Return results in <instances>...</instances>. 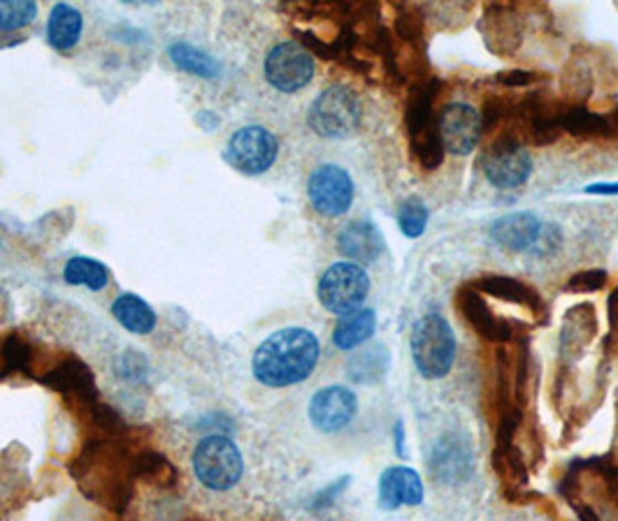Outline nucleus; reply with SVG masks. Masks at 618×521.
Instances as JSON below:
<instances>
[{
	"label": "nucleus",
	"mask_w": 618,
	"mask_h": 521,
	"mask_svg": "<svg viewBox=\"0 0 618 521\" xmlns=\"http://www.w3.org/2000/svg\"><path fill=\"white\" fill-rule=\"evenodd\" d=\"M531 172L533 158L514 135L497 137L484 156V174L500 191L523 185Z\"/></svg>",
	"instance_id": "7"
},
{
	"label": "nucleus",
	"mask_w": 618,
	"mask_h": 521,
	"mask_svg": "<svg viewBox=\"0 0 618 521\" xmlns=\"http://www.w3.org/2000/svg\"><path fill=\"white\" fill-rule=\"evenodd\" d=\"M388 369V352L384 345H370L354 354L349 362V375L356 383H375Z\"/></svg>",
	"instance_id": "26"
},
{
	"label": "nucleus",
	"mask_w": 618,
	"mask_h": 521,
	"mask_svg": "<svg viewBox=\"0 0 618 521\" xmlns=\"http://www.w3.org/2000/svg\"><path fill=\"white\" fill-rule=\"evenodd\" d=\"M479 295H491L495 299L519 304L523 309H528L533 316L542 318L544 316V301L542 297L525 283L510 278V276H484L479 278L472 286Z\"/></svg>",
	"instance_id": "17"
},
{
	"label": "nucleus",
	"mask_w": 618,
	"mask_h": 521,
	"mask_svg": "<svg viewBox=\"0 0 618 521\" xmlns=\"http://www.w3.org/2000/svg\"><path fill=\"white\" fill-rule=\"evenodd\" d=\"M112 316L117 318V322L133 331V334H151L156 327V313L151 306L133 293L119 295L112 304Z\"/></svg>",
	"instance_id": "21"
},
{
	"label": "nucleus",
	"mask_w": 618,
	"mask_h": 521,
	"mask_svg": "<svg viewBox=\"0 0 618 521\" xmlns=\"http://www.w3.org/2000/svg\"><path fill=\"white\" fill-rule=\"evenodd\" d=\"M316 337L303 327H286L270 334L251 358V371L265 387H291L307 381L318 364Z\"/></svg>",
	"instance_id": "1"
},
{
	"label": "nucleus",
	"mask_w": 618,
	"mask_h": 521,
	"mask_svg": "<svg viewBox=\"0 0 618 521\" xmlns=\"http://www.w3.org/2000/svg\"><path fill=\"white\" fill-rule=\"evenodd\" d=\"M607 286V272L605 269H586L582 274H575L565 286V293H575V295H588V293H598Z\"/></svg>",
	"instance_id": "30"
},
{
	"label": "nucleus",
	"mask_w": 618,
	"mask_h": 521,
	"mask_svg": "<svg viewBox=\"0 0 618 521\" xmlns=\"http://www.w3.org/2000/svg\"><path fill=\"white\" fill-rule=\"evenodd\" d=\"M377 329V316L373 309H360L349 316H342L333 329V343L339 350H354L370 341Z\"/></svg>",
	"instance_id": "22"
},
{
	"label": "nucleus",
	"mask_w": 618,
	"mask_h": 521,
	"mask_svg": "<svg viewBox=\"0 0 618 521\" xmlns=\"http://www.w3.org/2000/svg\"><path fill=\"white\" fill-rule=\"evenodd\" d=\"M598 322H595V311L590 304H582L569 309L565 316V325L561 331V352L563 358H579L586 345L593 341Z\"/></svg>",
	"instance_id": "18"
},
{
	"label": "nucleus",
	"mask_w": 618,
	"mask_h": 521,
	"mask_svg": "<svg viewBox=\"0 0 618 521\" xmlns=\"http://www.w3.org/2000/svg\"><path fill=\"white\" fill-rule=\"evenodd\" d=\"M193 470L202 487L212 491L233 489L244 472L240 447L226 436L202 438L193 453Z\"/></svg>",
	"instance_id": "3"
},
{
	"label": "nucleus",
	"mask_w": 618,
	"mask_h": 521,
	"mask_svg": "<svg viewBox=\"0 0 618 521\" xmlns=\"http://www.w3.org/2000/svg\"><path fill=\"white\" fill-rule=\"evenodd\" d=\"M370 293V278L360 265L354 263H337L328 267L318 280V301L326 311L335 316H349L360 311V306Z\"/></svg>",
	"instance_id": "5"
},
{
	"label": "nucleus",
	"mask_w": 618,
	"mask_h": 521,
	"mask_svg": "<svg viewBox=\"0 0 618 521\" xmlns=\"http://www.w3.org/2000/svg\"><path fill=\"white\" fill-rule=\"evenodd\" d=\"M314 77V59L297 42H282L272 46L265 59V79L282 93L305 88Z\"/></svg>",
	"instance_id": "8"
},
{
	"label": "nucleus",
	"mask_w": 618,
	"mask_h": 521,
	"mask_svg": "<svg viewBox=\"0 0 618 521\" xmlns=\"http://www.w3.org/2000/svg\"><path fill=\"white\" fill-rule=\"evenodd\" d=\"M472 445L465 438L444 436L430 461V472L440 482H461L472 472Z\"/></svg>",
	"instance_id": "14"
},
{
	"label": "nucleus",
	"mask_w": 618,
	"mask_h": 521,
	"mask_svg": "<svg viewBox=\"0 0 618 521\" xmlns=\"http://www.w3.org/2000/svg\"><path fill=\"white\" fill-rule=\"evenodd\" d=\"M411 360L428 381L444 378L455 360V337L451 325L440 313L419 318L411 329Z\"/></svg>",
	"instance_id": "2"
},
{
	"label": "nucleus",
	"mask_w": 618,
	"mask_h": 521,
	"mask_svg": "<svg viewBox=\"0 0 618 521\" xmlns=\"http://www.w3.org/2000/svg\"><path fill=\"white\" fill-rule=\"evenodd\" d=\"M347 482H349V478L339 480V482H335L333 487H328L326 491H322V493H318V496H316V506H314V508H326V506H331V503L335 501V496H337V493H342V491H345Z\"/></svg>",
	"instance_id": "32"
},
{
	"label": "nucleus",
	"mask_w": 618,
	"mask_h": 521,
	"mask_svg": "<svg viewBox=\"0 0 618 521\" xmlns=\"http://www.w3.org/2000/svg\"><path fill=\"white\" fill-rule=\"evenodd\" d=\"M84 31V17L77 8L59 3L52 8L48 19V40L56 52H67L80 42Z\"/></svg>",
	"instance_id": "19"
},
{
	"label": "nucleus",
	"mask_w": 618,
	"mask_h": 521,
	"mask_svg": "<svg viewBox=\"0 0 618 521\" xmlns=\"http://www.w3.org/2000/svg\"><path fill=\"white\" fill-rule=\"evenodd\" d=\"M339 253L356 265H370L384 253V236L368 221H354L337 234Z\"/></svg>",
	"instance_id": "15"
},
{
	"label": "nucleus",
	"mask_w": 618,
	"mask_h": 521,
	"mask_svg": "<svg viewBox=\"0 0 618 521\" xmlns=\"http://www.w3.org/2000/svg\"><path fill=\"white\" fill-rule=\"evenodd\" d=\"M398 225L400 232L409 240H417L426 232L428 225V206L419 198H409L398 206Z\"/></svg>",
	"instance_id": "29"
},
{
	"label": "nucleus",
	"mask_w": 618,
	"mask_h": 521,
	"mask_svg": "<svg viewBox=\"0 0 618 521\" xmlns=\"http://www.w3.org/2000/svg\"><path fill=\"white\" fill-rule=\"evenodd\" d=\"M438 130L444 151L453 156H468L482 137V114L465 103H451L438 116Z\"/></svg>",
	"instance_id": "10"
},
{
	"label": "nucleus",
	"mask_w": 618,
	"mask_h": 521,
	"mask_svg": "<svg viewBox=\"0 0 618 521\" xmlns=\"http://www.w3.org/2000/svg\"><path fill=\"white\" fill-rule=\"evenodd\" d=\"M542 234V223L533 213H510L491 225L493 242L507 251L533 248Z\"/></svg>",
	"instance_id": "16"
},
{
	"label": "nucleus",
	"mask_w": 618,
	"mask_h": 521,
	"mask_svg": "<svg viewBox=\"0 0 618 521\" xmlns=\"http://www.w3.org/2000/svg\"><path fill=\"white\" fill-rule=\"evenodd\" d=\"M358 411L356 394L347 387H324L318 390L312 401H310V422L314 424V429L324 434H335L354 419Z\"/></svg>",
	"instance_id": "11"
},
{
	"label": "nucleus",
	"mask_w": 618,
	"mask_h": 521,
	"mask_svg": "<svg viewBox=\"0 0 618 521\" xmlns=\"http://www.w3.org/2000/svg\"><path fill=\"white\" fill-rule=\"evenodd\" d=\"M588 195H618V183H595L586 188Z\"/></svg>",
	"instance_id": "35"
},
{
	"label": "nucleus",
	"mask_w": 618,
	"mask_h": 521,
	"mask_svg": "<svg viewBox=\"0 0 618 521\" xmlns=\"http://www.w3.org/2000/svg\"><path fill=\"white\" fill-rule=\"evenodd\" d=\"M168 56L179 70H185V73H191L202 79H214L221 73V65L214 56L198 50V46L189 42H172L168 46Z\"/></svg>",
	"instance_id": "23"
},
{
	"label": "nucleus",
	"mask_w": 618,
	"mask_h": 521,
	"mask_svg": "<svg viewBox=\"0 0 618 521\" xmlns=\"http://www.w3.org/2000/svg\"><path fill=\"white\" fill-rule=\"evenodd\" d=\"M280 153V141L263 126H244L228 139L223 158L233 170L247 177L268 172Z\"/></svg>",
	"instance_id": "6"
},
{
	"label": "nucleus",
	"mask_w": 618,
	"mask_h": 521,
	"mask_svg": "<svg viewBox=\"0 0 618 521\" xmlns=\"http://www.w3.org/2000/svg\"><path fill=\"white\" fill-rule=\"evenodd\" d=\"M458 311L465 318V322L476 331L479 337L491 343H507L512 341L514 331L507 320H500L486 299L479 295L474 288H463L458 293Z\"/></svg>",
	"instance_id": "12"
},
{
	"label": "nucleus",
	"mask_w": 618,
	"mask_h": 521,
	"mask_svg": "<svg viewBox=\"0 0 618 521\" xmlns=\"http://www.w3.org/2000/svg\"><path fill=\"white\" fill-rule=\"evenodd\" d=\"M444 145H442V137L438 130V124L430 126L426 132L411 137V156L417 158V162L421 164L423 170L432 172L438 170L442 160H444Z\"/></svg>",
	"instance_id": "27"
},
{
	"label": "nucleus",
	"mask_w": 618,
	"mask_h": 521,
	"mask_svg": "<svg viewBox=\"0 0 618 521\" xmlns=\"http://www.w3.org/2000/svg\"><path fill=\"white\" fill-rule=\"evenodd\" d=\"M307 195L322 216L337 219L347 213L354 202V181L347 170L337 168V164H322L307 181Z\"/></svg>",
	"instance_id": "9"
},
{
	"label": "nucleus",
	"mask_w": 618,
	"mask_h": 521,
	"mask_svg": "<svg viewBox=\"0 0 618 521\" xmlns=\"http://www.w3.org/2000/svg\"><path fill=\"white\" fill-rule=\"evenodd\" d=\"M307 121L310 128L322 137H352L360 126V100L347 86H331L312 103Z\"/></svg>",
	"instance_id": "4"
},
{
	"label": "nucleus",
	"mask_w": 618,
	"mask_h": 521,
	"mask_svg": "<svg viewBox=\"0 0 618 521\" xmlns=\"http://www.w3.org/2000/svg\"><path fill=\"white\" fill-rule=\"evenodd\" d=\"M402 422H398V426H396V436H398V455L400 457H405V438H402Z\"/></svg>",
	"instance_id": "37"
},
{
	"label": "nucleus",
	"mask_w": 618,
	"mask_h": 521,
	"mask_svg": "<svg viewBox=\"0 0 618 521\" xmlns=\"http://www.w3.org/2000/svg\"><path fill=\"white\" fill-rule=\"evenodd\" d=\"M572 508H575V512L582 521H600V517L595 514L593 508H588V506H572Z\"/></svg>",
	"instance_id": "36"
},
{
	"label": "nucleus",
	"mask_w": 618,
	"mask_h": 521,
	"mask_svg": "<svg viewBox=\"0 0 618 521\" xmlns=\"http://www.w3.org/2000/svg\"><path fill=\"white\" fill-rule=\"evenodd\" d=\"M38 17V6L31 0H0V31L27 29Z\"/></svg>",
	"instance_id": "28"
},
{
	"label": "nucleus",
	"mask_w": 618,
	"mask_h": 521,
	"mask_svg": "<svg viewBox=\"0 0 618 521\" xmlns=\"http://www.w3.org/2000/svg\"><path fill=\"white\" fill-rule=\"evenodd\" d=\"M609 329H611V334H616V329H618V288L609 295Z\"/></svg>",
	"instance_id": "34"
},
{
	"label": "nucleus",
	"mask_w": 618,
	"mask_h": 521,
	"mask_svg": "<svg viewBox=\"0 0 618 521\" xmlns=\"http://www.w3.org/2000/svg\"><path fill=\"white\" fill-rule=\"evenodd\" d=\"M423 503V482L417 470L396 466L381 472L379 478V506L381 510H398L402 506Z\"/></svg>",
	"instance_id": "13"
},
{
	"label": "nucleus",
	"mask_w": 618,
	"mask_h": 521,
	"mask_svg": "<svg viewBox=\"0 0 618 521\" xmlns=\"http://www.w3.org/2000/svg\"><path fill=\"white\" fill-rule=\"evenodd\" d=\"M438 86H440L438 79H428L411 88L407 100V114H405L409 139L438 124V118H432V105H434V96H438Z\"/></svg>",
	"instance_id": "20"
},
{
	"label": "nucleus",
	"mask_w": 618,
	"mask_h": 521,
	"mask_svg": "<svg viewBox=\"0 0 618 521\" xmlns=\"http://www.w3.org/2000/svg\"><path fill=\"white\" fill-rule=\"evenodd\" d=\"M535 79L533 73H523V70H514V73H507V75H500L497 82L502 84H507V86H525V84H531Z\"/></svg>",
	"instance_id": "33"
},
{
	"label": "nucleus",
	"mask_w": 618,
	"mask_h": 521,
	"mask_svg": "<svg viewBox=\"0 0 618 521\" xmlns=\"http://www.w3.org/2000/svg\"><path fill=\"white\" fill-rule=\"evenodd\" d=\"M561 128L575 137H611L607 118L586 107H569L561 114Z\"/></svg>",
	"instance_id": "25"
},
{
	"label": "nucleus",
	"mask_w": 618,
	"mask_h": 521,
	"mask_svg": "<svg viewBox=\"0 0 618 521\" xmlns=\"http://www.w3.org/2000/svg\"><path fill=\"white\" fill-rule=\"evenodd\" d=\"M396 33L400 40L421 42L423 38V17L415 8H402L396 19Z\"/></svg>",
	"instance_id": "31"
},
{
	"label": "nucleus",
	"mask_w": 618,
	"mask_h": 521,
	"mask_svg": "<svg viewBox=\"0 0 618 521\" xmlns=\"http://www.w3.org/2000/svg\"><path fill=\"white\" fill-rule=\"evenodd\" d=\"M63 278L71 286H84L88 290H103L109 280V269L91 257H73L67 259L63 269Z\"/></svg>",
	"instance_id": "24"
}]
</instances>
